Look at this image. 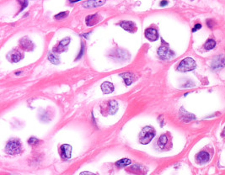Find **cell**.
Instances as JSON below:
<instances>
[{
	"label": "cell",
	"mask_w": 225,
	"mask_h": 175,
	"mask_svg": "<svg viewBox=\"0 0 225 175\" xmlns=\"http://www.w3.org/2000/svg\"><path fill=\"white\" fill-rule=\"evenodd\" d=\"M21 143L18 139H12L9 141L5 147L6 152L10 155H17L21 152Z\"/></svg>",
	"instance_id": "obj_2"
},
{
	"label": "cell",
	"mask_w": 225,
	"mask_h": 175,
	"mask_svg": "<svg viewBox=\"0 0 225 175\" xmlns=\"http://www.w3.org/2000/svg\"><path fill=\"white\" fill-rule=\"evenodd\" d=\"M225 66V55H220L215 57L212 62V67L213 70L221 69Z\"/></svg>",
	"instance_id": "obj_4"
},
{
	"label": "cell",
	"mask_w": 225,
	"mask_h": 175,
	"mask_svg": "<svg viewBox=\"0 0 225 175\" xmlns=\"http://www.w3.org/2000/svg\"><path fill=\"white\" fill-rule=\"evenodd\" d=\"M80 175H96V174H93V173H90V172H82L81 174H80Z\"/></svg>",
	"instance_id": "obj_26"
},
{
	"label": "cell",
	"mask_w": 225,
	"mask_h": 175,
	"mask_svg": "<svg viewBox=\"0 0 225 175\" xmlns=\"http://www.w3.org/2000/svg\"><path fill=\"white\" fill-rule=\"evenodd\" d=\"M21 58H22L21 54L20 53V52H18V51L14 52V53L11 55V59H12V61H13L14 62H19V61L21 60Z\"/></svg>",
	"instance_id": "obj_21"
},
{
	"label": "cell",
	"mask_w": 225,
	"mask_h": 175,
	"mask_svg": "<svg viewBox=\"0 0 225 175\" xmlns=\"http://www.w3.org/2000/svg\"><path fill=\"white\" fill-rule=\"evenodd\" d=\"M158 54H159L160 57H162L164 59H169L174 55V52L170 50L169 47L162 45V46L159 47V50H158Z\"/></svg>",
	"instance_id": "obj_5"
},
{
	"label": "cell",
	"mask_w": 225,
	"mask_h": 175,
	"mask_svg": "<svg viewBox=\"0 0 225 175\" xmlns=\"http://www.w3.org/2000/svg\"><path fill=\"white\" fill-rule=\"evenodd\" d=\"M167 4H168V2H167V1H163V2H161V3H160V5H161V6H164V5H166Z\"/></svg>",
	"instance_id": "obj_28"
},
{
	"label": "cell",
	"mask_w": 225,
	"mask_h": 175,
	"mask_svg": "<svg viewBox=\"0 0 225 175\" xmlns=\"http://www.w3.org/2000/svg\"><path fill=\"white\" fill-rule=\"evenodd\" d=\"M71 152H72V146L67 144L61 146L60 147V155L62 158L63 159H69L71 157Z\"/></svg>",
	"instance_id": "obj_6"
},
{
	"label": "cell",
	"mask_w": 225,
	"mask_h": 175,
	"mask_svg": "<svg viewBox=\"0 0 225 175\" xmlns=\"http://www.w3.org/2000/svg\"><path fill=\"white\" fill-rule=\"evenodd\" d=\"M121 76L123 78V79L125 81L126 84L127 85H131L133 83V80H134V76L130 73V72H125V73H122L121 74Z\"/></svg>",
	"instance_id": "obj_15"
},
{
	"label": "cell",
	"mask_w": 225,
	"mask_h": 175,
	"mask_svg": "<svg viewBox=\"0 0 225 175\" xmlns=\"http://www.w3.org/2000/svg\"><path fill=\"white\" fill-rule=\"evenodd\" d=\"M128 171L133 173V174H146V170L143 169V167L140 165H133L130 168H128Z\"/></svg>",
	"instance_id": "obj_13"
},
{
	"label": "cell",
	"mask_w": 225,
	"mask_h": 175,
	"mask_svg": "<svg viewBox=\"0 0 225 175\" xmlns=\"http://www.w3.org/2000/svg\"><path fill=\"white\" fill-rule=\"evenodd\" d=\"M196 67V62L191 57H186L180 62L179 66L177 67V70L180 72H188L195 69Z\"/></svg>",
	"instance_id": "obj_3"
},
{
	"label": "cell",
	"mask_w": 225,
	"mask_h": 175,
	"mask_svg": "<svg viewBox=\"0 0 225 175\" xmlns=\"http://www.w3.org/2000/svg\"><path fill=\"white\" fill-rule=\"evenodd\" d=\"M145 36L148 40L150 41H155L158 39L159 35H158V31L154 28H148L145 30Z\"/></svg>",
	"instance_id": "obj_8"
},
{
	"label": "cell",
	"mask_w": 225,
	"mask_h": 175,
	"mask_svg": "<svg viewBox=\"0 0 225 175\" xmlns=\"http://www.w3.org/2000/svg\"><path fill=\"white\" fill-rule=\"evenodd\" d=\"M196 163L199 164H203L210 160V154L206 151H202L196 157Z\"/></svg>",
	"instance_id": "obj_7"
},
{
	"label": "cell",
	"mask_w": 225,
	"mask_h": 175,
	"mask_svg": "<svg viewBox=\"0 0 225 175\" xmlns=\"http://www.w3.org/2000/svg\"><path fill=\"white\" fill-rule=\"evenodd\" d=\"M69 42H70V38H65V39H63L58 45H56L54 50H55V51H57V52H62V51H66L67 46L68 45Z\"/></svg>",
	"instance_id": "obj_10"
},
{
	"label": "cell",
	"mask_w": 225,
	"mask_h": 175,
	"mask_svg": "<svg viewBox=\"0 0 225 175\" xmlns=\"http://www.w3.org/2000/svg\"><path fill=\"white\" fill-rule=\"evenodd\" d=\"M120 26H122L125 30H128L129 32H134L136 30V25L133 21H122L120 23Z\"/></svg>",
	"instance_id": "obj_9"
},
{
	"label": "cell",
	"mask_w": 225,
	"mask_h": 175,
	"mask_svg": "<svg viewBox=\"0 0 225 175\" xmlns=\"http://www.w3.org/2000/svg\"><path fill=\"white\" fill-rule=\"evenodd\" d=\"M105 4V1H93V0H90V1H86L84 2L83 5L84 7H86V8H94V7H97L99 5H102Z\"/></svg>",
	"instance_id": "obj_14"
},
{
	"label": "cell",
	"mask_w": 225,
	"mask_h": 175,
	"mask_svg": "<svg viewBox=\"0 0 225 175\" xmlns=\"http://www.w3.org/2000/svg\"><path fill=\"white\" fill-rule=\"evenodd\" d=\"M131 160L130 159H128V158H123V159H121V160L117 161L116 163V165L117 166L118 168H123V167H127L129 164H131Z\"/></svg>",
	"instance_id": "obj_18"
},
{
	"label": "cell",
	"mask_w": 225,
	"mask_h": 175,
	"mask_svg": "<svg viewBox=\"0 0 225 175\" xmlns=\"http://www.w3.org/2000/svg\"><path fill=\"white\" fill-rule=\"evenodd\" d=\"M67 12H62V13H60V14H58V15H56V16H55V18L56 19H62V18H64V17H66L67 15Z\"/></svg>",
	"instance_id": "obj_24"
},
{
	"label": "cell",
	"mask_w": 225,
	"mask_h": 175,
	"mask_svg": "<svg viewBox=\"0 0 225 175\" xmlns=\"http://www.w3.org/2000/svg\"><path fill=\"white\" fill-rule=\"evenodd\" d=\"M109 106H110V114L113 115L117 111L118 104L116 101H111L109 104Z\"/></svg>",
	"instance_id": "obj_19"
},
{
	"label": "cell",
	"mask_w": 225,
	"mask_h": 175,
	"mask_svg": "<svg viewBox=\"0 0 225 175\" xmlns=\"http://www.w3.org/2000/svg\"><path fill=\"white\" fill-rule=\"evenodd\" d=\"M101 89L104 94H111L114 91V85L110 82H104L101 84Z\"/></svg>",
	"instance_id": "obj_12"
},
{
	"label": "cell",
	"mask_w": 225,
	"mask_h": 175,
	"mask_svg": "<svg viewBox=\"0 0 225 175\" xmlns=\"http://www.w3.org/2000/svg\"><path fill=\"white\" fill-rule=\"evenodd\" d=\"M155 135V130L151 126H145L139 134V141L143 145L148 144Z\"/></svg>",
	"instance_id": "obj_1"
},
{
	"label": "cell",
	"mask_w": 225,
	"mask_h": 175,
	"mask_svg": "<svg viewBox=\"0 0 225 175\" xmlns=\"http://www.w3.org/2000/svg\"><path fill=\"white\" fill-rule=\"evenodd\" d=\"M215 45H216V42L215 40H208L206 43H205L204 47L207 49V50H211L213 48H214Z\"/></svg>",
	"instance_id": "obj_20"
},
{
	"label": "cell",
	"mask_w": 225,
	"mask_h": 175,
	"mask_svg": "<svg viewBox=\"0 0 225 175\" xmlns=\"http://www.w3.org/2000/svg\"><path fill=\"white\" fill-rule=\"evenodd\" d=\"M201 28H202V25H201V24H196V25L194 26V29L192 30V31L195 32V31H196V30H200Z\"/></svg>",
	"instance_id": "obj_25"
},
{
	"label": "cell",
	"mask_w": 225,
	"mask_h": 175,
	"mask_svg": "<svg viewBox=\"0 0 225 175\" xmlns=\"http://www.w3.org/2000/svg\"><path fill=\"white\" fill-rule=\"evenodd\" d=\"M83 53H84V45H83V46H82V49H81V51H80V53H79V55H78V56L77 59H78V58H80V57L82 56Z\"/></svg>",
	"instance_id": "obj_27"
},
{
	"label": "cell",
	"mask_w": 225,
	"mask_h": 175,
	"mask_svg": "<svg viewBox=\"0 0 225 175\" xmlns=\"http://www.w3.org/2000/svg\"><path fill=\"white\" fill-rule=\"evenodd\" d=\"M99 20V18H98V15H89L86 17V24H87L89 26H92V25H95Z\"/></svg>",
	"instance_id": "obj_16"
},
{
	"label": "cell",
	"mask_w": 225,
	"mask_h": 175,
	"mask_svg": "<svg viewBox=\"0 0 225 175\" xmlns=\"http://www.w3.org/2000/svg\"><path fill=\"white\" fill-rule=\"evenodd\" d=\"M38 142H39V140L36 139V137H31L29 140V144H31V145H36Z\"/></svg>",
	"instance_id": "obj_23"
},
{
	"label": "cell",
	"mask_w": 225,
	"mask_h": 175,
	"mask_svg": "<svg viewBox=\"0 0 225 175\" xmlns=\"http://www.w3.org/2000/svg\"><path fill=\"white\" fill-rule=\"evenodd\" d=\"M21 45L23 49H25V50H28V51H31L32 49H33V47H34V45H33V44H32V42H31V40H29V39H27L26 37H24V38H22V39H21Z\"/></svg>",
	"instance_id": "obj_11"
},
{
	"label": "cell",
	"mask_w": 225,
	"mask_h": 175,
	"mask_svg": "<svg viewBox=\"0 0 225 175\" xmlns=\"http://www.w3.org/2000/svg\"><path fill=\"white\" fill-rule=\"evenodd\" d=\"M167 143H168V137H167V135H161V136L159 137V141H158V145H159V147H160L161 149H163V148H164V146L167 145Z\"/></svg>",
	"instance_id": "obj_17"
},
{
	"label": "cell",
	"mask_w": 225,
	"mask_h": 175,
	"mask_svg": "<svg viewBox=\"0 0 225 175\" xmlns=\"http://www.w3.org/2000/svg\"><path fill=\"white\" fill-rule=\"evenodd\" d=\"M48 59L50 62H51L52 63H54V64H58L59 63V58L56 56V55H54V54H49V56H48Z\"/></svg>",
	"instance_id": "obj_22"
}]
</instances>
